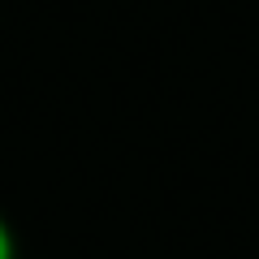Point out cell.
Returning a JSON list of instances; mask_svg holds the SVG:
<instances>
[{
	"label": "cell",
	"instance_id": "cell-1",
	"mask_svg": "<svg viewBox=\"0 0 259 259\" xmlns=\"http://www.w3.org/2000/svg\"><path fill=\"white\" fill-rule=\"evenodd\" d=\"M0 259H13V238L5 229V221H0Z\"/></svg>",
	"mask_w": 259,
	"mask_h": 259
}]
</instances>
